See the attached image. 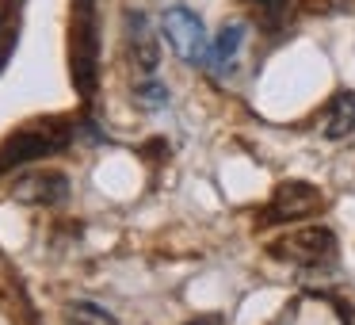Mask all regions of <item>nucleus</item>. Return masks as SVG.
<instances>
[{"label":"nucleus","mask_w":355,"mask_h":325,"mask_svg":"<svg viewBox=\"0 0 355 325\" xmlns=\"http://www.w3.org/2000/svg\"><path fill=\"white\" fill-rule=\"evenodd\" d=\"M161 35L168 39L172 54L187 65H202L207 62V47H210V35H207V24L195 16L191 8H168L161 16Z\"/></svg>","instance_id":"1"},{"label":"nucleus","mask_w":355,"mask_h":325,"mask_svg":"<svg viewBox=\"0 0 355 325\" xmlns=\"http://www.w3.org/2000/svg\"><path fill=\"white\" fill-rule=\"evenodd\" d=\"M313 210H321V192L309 184H283L271 199L268 222H294V218H309Z\"/></svg>","instance_id":"2"},{"label":"nucleus","mask_w":355,"mask_h":325,"mask_svg":"<svg viewBox=\"0 0 355 325\" xmlns=\"http://www.w3.org/2000/svg\"><path fill=\"white\" fill-rule=\"evenodd\" d=\"M245 39H248V27L241 24H225L222 31L210 39V47H207V69L210 73H230L233 65H237V58H241V47H245Z\"/></svg>","instance_id":"3"},{"label":"nucleus","mask_w":355,"mask_h":325,"mask_svg":"<svg viewBox=\"0 0 355 325\" xmlns=\"http://www.w3.org/2000/svg\"><path fill=\"white\" fill-rule=\"evenodd\" d=\"M332 249V233L329 230H294L286 241H275L271 253L275 256H291V260H321Z\"/></svg>","instance_id":"4"},{"label":"nucleus","mask_w":355,"mask_h":325,"mask_svg":"<svg viewBox=\"0 0 355 325\" xmlns=\"http://www.w3.org/2000/svg\"><path fill=\"white\" fill-rule=\"evenodd\" d=\"M12 195L19 203H62L69 199V180L62 172H35V176L19 180Z\"/></svg>","instance_id":"5"},{"label":"nucleus","mask_w":355,"mask_h":325,"mask_svg":"<svg viewBox=\"0 0 355 325\" xmlns=\"http://www.w3.org/2000/svg\"><path fill=\"white\" fill-rule=\"evenodd\" d=\"M54 149H62V142H50V138H42V134H16L8 146L0 149V172L16 169V165H27V161H35V157H46V153H54Z\"/></svg>","instance_id":"6"},{"label":"nucleus","mask_w":355,"mask_h":325,"mask_svg":"<svg viewBox=\"0 0 355 325\" xmlns=\"http://www.w3.org/2000/svg\"><path fill=\"white\" fill-rule=\"evenodd\" d=\"M347 134H355V92H340L324 115V138L329 142H340Z\"/></svg>","instance_id":"7"},{"label":"nucleus","mask_w":355,"mask_h":325,"mask_svg":"<svg viewBox=\"0 0 355 325\" xmlns=\"http://www.w3.org/2000/svg\"><path fill=\"white\" fill-rule=\"evenodd\" d=\"M130 39H134V54H138L141 69L153 73L157 62H161V47H157L153 27H149V19L141 16V12H134V16H130Z\"/></svg>","instance_id":"8"},{"label":"nucleus","mask_w":355,"mask_h":325,"mask_svg":"<svg viewBox=\"0 0 355 325\" xmlns=\"http://www.w3.org/2000/svg\"><path fill=\"white\" fill-rule=\"evenodd\" d=\"M69 322L73 325H119L107 310H100L96 302H73L69 306Z\"/></svg>","instance_id":"9"},{"label":"nucleus","mask_w":355,"mask_h":325,"mask_svg":"<svg viewBox=\"0 0 355 325\" xmlns=\"http://www.w3.org/2000/svg\"><path fill=\"white\" fill-rule=\"evenodd\" d=\"M138 100H146L149 111H161L164 103H168V88H164L161 81L149 77V81H141V85H138Z\"/></svg>","instance_id":"10"},{"label":"nucleus","mask_w":355,"mask_h":325,"mask_svg":"<svg viewBox=\"0 0 355 325\" xmlns=\"http://www.w3.org/2000/svg\"><path fill=\"white\" fill-rule=\"evenodd\" d=\"M187 325H225L218 314H207V317H195V322H187Z\"/></svg>","instance_id":"11"},{"label":"nucleus","mask_w":355,"mask_h":325,"mask_svg":"<svg viewBox=\"0 0 355 325\" xmlns=\"http://www.w3.org/2000/svg\"><path fill=\"white\" fill-rule=\"evenodd\" d=\"M260 4H263V8H283L286 0H260Z\"/></svg>","instance_id":"12"},{"label":"nucleus","mask_w":355,"mask_h":325,"mask_svg":"<svg viewBox=\"0 0 355 325\" xmlns=\"http://www.w3.org/2000/svg\"><path fill=\"white\" fill-rule=\"evenodd\" d=\"M0 27H4V16H0ZM4 58H8V47L0 42V65H4Z\"/></svg>","instance_id":"13"}]
</instances>
